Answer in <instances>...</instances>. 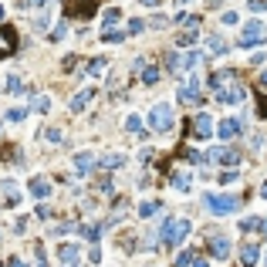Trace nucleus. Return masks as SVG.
<instances>
[{"instance_id":"1","label":"nucleus","mask_w":267,"mask_h":267,"mask_svg":"<svg viewBox=\"0 0 267 267\" xmlns=\"http://www.w3.org/2000/svg\"><path fill=\"white\" fill-rule=\"evenodd\" d=\"M193 230L190 220H166L162 223V230H159V240L166 244V247H176L179 240H186V233Z\"/></svg>"},{"instance_id":"2","label":"nucleus","mask_w":267,"mask_h":267,"mask_svg":"<svg viewBox=\"0 0 267 267\" xmlns=\"http://www.w3.org/2000/svg\"><path fill=\"white\" fill-rule=\"evenodd\" d=\"M237 207H240L237 196H223V193H210V196H207V210H210L213 216H227V213H233Z\"/></svg>"},{"instance_id":"3","label":"nucleus","mask_w":267,"mask_h":267,"mask_svg":"<svg viewBox=\"0 0 267 267\" xmlns=\"http://www.w3.org/2000/svg\"><path fill=\"white\" fill-rule=\"evenodd\" d=\"M149 125H153V132H169L172 129V108L169 105H156L153 112H149Z\"/></svg>"},{"instance_id":"4","label":"nucleus","mask_w":267,"mask_h":267,"mask_svg":"<svg viewBox=\"0 0 267 267\" xmlns=\"http://www.w3.org/2000/svg\"><path fill=\"white\" fill-rule=\"evenodd\" d=\"M264 38H267L264 24L261 20H250L247 27H244V34H240V48H254V44H261Z\"/></svg>"},{"instance_id":"5","label":"nucleus","mask_w":267,"mask_h":267,"mask_svg":"<svg viewBox=\"0 0 267 267\" xmlns=\"http://www.w3.org/2000/svg\"><path fill=\"white\" fill-rule=\"evenodd\" d=\"M213 95H216V102H230V105H240V102H247V92H244L240 85H233V88L216 85V88H213Z\"/></svg>"},{"instance_id":"6","label":"nucleus","mask_w":267,"mask_h":267,"mask_svg":"<svg viewBox=\"0 0 267 267\" xmlns=\"http://www.w3.org/2000/svg\"><path fill=\"white\" fill-rule=\"evenodd\" d=\"M207 159H210V162H220V166H237V162H240V153H237V149H227V146H216V149H210Z\"/></svg>"},{"instance_id":"7","label":"nucleus","mask_w":267,"mask_h":267,"mask_svg":"<svg viewBox=\"0 0 267 267\" xmlns=\"http://www.w3.org/2000/svg\"><path fill=\"white\" fill-rule=\"evenodd\" d=\"M193 129H196V139H210V132H213V115H210V112H200V115H196V122H193Z\"/></svg>"},{"instance_id":"8","label":"nucleus","mask_w":267,"mask_h":267,"mask_svg":"<svg viewBox=\"0 0 267 267\" xmlns=\"http://www.w3.org/2000/svg\"><path fill=\"white\" fill-rule=\"evenodd\" d=\"M27 190H31V196L44 200V196H51V179H48V176H34V179L27 183Z\"/></svg>"},{"instance_id":"9","label":"nucleus","mask_w":267,"mask_h":267,"mask_svg":"<svg viewBox=\"0 0 267 267\" xmlns=\"http://www.w3.org/2000/svg\"><path fill=\"white\" fill-rule=\"evenodd\" d=\"M179 102H186V105H200V88H196V81H186V85L179 88Z\"/></svg>"},{"instance_id":"10","label":"nucleus","mask_w":267,"mask_h":267,"mask_svg":"<svg viewBox=\"0 0 267 267\" xmlns=\"http://www.w3.org/2000/svg\"><path fill=\"white\" fill-rule=\"evenodd\" d=\"M210 254L216 257V261H223V257L230 254V240H227V237H213V240H210Z\"/></svg>"},{"instance_id":"11","label":"nucleus","mask_w":267,"mask_h":267,"mask_svg":"<svg viewBox=\"0 0 267 267\" xmlns=\"http://www.w3.org/2000/svg\"><path fill=\"white\" fill-rule=\"evenodd\" d=\"M92 162H95V153H78L75 156V172H78V176L92 172Z\"/></svg>"},{"instance_id":"12","label":"nucleus","mask_w":267,"mask_h":267,"mask_svg":"<svg viewBox=\"0 0 267 267\" xmlns=\"http://www.w3.org/2000/svg\"><path fill=\"white\" fill-rule=\"evenodd\" d=\"M172 186H176V193H190L193 190V176L190 172H172Z\"/></svg>"},{"instance_id":"13","label":"nucleus","mask_w":267,"mask_h":267,"mask_svg":"<svg viewBox=\"0 0 267 267\" xmlns=\"http://www.w3.org/2000/svg\"><path fill=\"white\" fill-rule=\"evenodd\" d=\"M240 129H244V125H240V118H227V122H220V139H233Z\"/></svg>"},{"instance_id":"14","label":"nucleus","mask_w":267,"mask_h":267,"mask_svg":"<svg viewBox=\"0 0 267 267\" xmlns=\"http://www.w3.org/2000/svg\"><path fill=\"white\" fill-rule=\"evenodd\" d=\"M57 257H61L64 264H75L78 261V244H61V247H57Z\"/></svg>"},{"instance_id":"15","label":"nucleus","mask_w":267,"mask_h":267,"mask_svg":"<svg viewBox=\"0 0 267 267\" xmlns=\"http://www.w3.org/2000/svg\"><path fill=\"white\" fill-rule=\"evenodd\" d=\"M92 95H95V88H85L81 95H75V98H71V108H75V112H81V108H85V105L92 102Z\"/></svg>"},{"instance_id":"16","label":"nucleus","mask_w":267,"mask_h":267,"mask_svg":"<svg viewBox=\"0 0 267 267\" xmlns=\"http://www.w3.org/2000/svg\"><path fill=\"white\" fill-rule=\"evenodd\" d=\"M257 257H261V254H257V247H250V244L240 250V264H244V267H254V264H257Z\"/></svg>"},{"instance_id":"17","label":"nucleus","mask_w":267,"mask_h":267,"mask_svg":"<svg viewBox=\"0 0 267 267\" xmlns=\"http://www.w3.org/2000/svg\"><path fill=\"white\" fill-rule=\"evenodd\" d=\"M122 162H125V156H122V153H108V156H102V166H105V169H118Z\"/></svg>"},{"instance_id":"18","label":"nucleus","mask_w":267,"mask_h":267,"mask_svg":"<svg viewBox=\"0 0 267 267\" xmlns=\"http://www.w3.org/2000/svg\"><path fill=\"white\" fill-rule=\"evenodd\" d=\"M159 81V68L156 64H142V85H156Z\"/></svg>"},{"instance_id":"19","label":"nucleus","mask_w":267,"mask_h":267,"mask_svg":"<svg viewBox=\"0 0 267 267\" xmlns=\"http://www.w3.org/2000/svg\"><path fill=\"white\" fill-rule=\"evenodd\" d=\"M207 51H210V54H223V51H227L223 38H210V41H207Z\"/></svg>"},{"instance_id":"20","label":"nucleus","mask_w":267,"mask_h":267,"mask_svg":"<svg viewBox=\"0 0 267 267\" xmlns=\"http://www.w3.org/2000/svg\"><path fill=\"white\" fill-rule=\"evenodd\" d=\"M102 24H105V27H112V24H118V10H115V7H108V10L102 14Z\"/></svg>"},{"instance_id":"21","label":"nucleus","mask_w":267,"mask_h":267,"mask_svg":"<svg viewBox=\"0 0 267 267\" xmlns=\"http://www.w3.org/2000/svg\"><path fill=\"white\" fill-rule=\"evenodd\" d=\"M125 129H129V132H139V129H142V118H139V115H129V118H125Z\"/></svg>"},{"instance_id":"22","label":"nucleus","mask_w":267,"mask_h":267,"mask_svg":"<svg viewBox=\"0 0 267 267\" xmlns=\"http://www.w3.org/2000/svg\"><path fill=\"white\" fill-rule=\"evenodd\" d=\"M7 92H14V95H20V92H24V85H20V78H17V75L7 78Z\"/></svg>"},{"instance_id":"23","label":"nucleus","mask_w":267,"mask_h":267,"mask_svg":"<svg viewBox=\"0 0 267 267\" xmlns=\"http://www.w3.org/2000/svg\"><path fill=\"white\" fill-rule=\"evenodd\" d=\"M48 108H51V98H48V95L34 98V112H48Z\"/></svg>"},{"instance_id":"24","label":"nucleus","mask_w":267,"mask_h":267,"mask_svg":"<svg viewBox=\"0 0 267 267\" xmlns=\"http://www.w3.org/2000/svg\"><path fill=\"white\" fill-rule=\"evenodd\" d=\"M122 38H125V31H102V41H112V44H118Z\"/></svg>"},{"instance_id":"25","label":"nucleus","mask_w":267,"mask_h":267,"mask_svg":"<svg viewBox=\"0 0 267 267\" xmlns=\"http://www.w3.org/2000/svg\"><path fill=\"white\" fill-rule=\"evenodd\" d=\"M179 24H186V27H200V17H193V14H179Z\"/></svg>"},{"instance_id":"26","label":"nucleus","mask_w":267,"mask_h":267,"mask_svg":"<svg viewBox=\"0 0 267 267\" xmlns=\"http://www.w3.org/2000/svg\"><path fill=\"white\" fill-rule=\"evenodd\" d=\"M142 27H146V20H129V31H125V34H142Z\"/></svg>"},{"instance_id":"27","label":"nucleus","mask_w":267,"mask_h":267,"mask_svg":"<svg viewBox=\"0 0 267 267\" xmlns=\"http://www.w3.org/2000/svg\"><path fill=\"white\" fill-rule=\"evenodd\" d=\"M186 264H193V254H190V250H186V254H179V257H176V267H186Z\"/></svg>"},{"instance_id":"28","label":"nucleus","mask_w":267,"mask_h":267,"mask_svg":"<svg viewBox=\"0 0 267 267\" xmlns=\"http://www.w3.org/2000/svg\"><path fill=\"white\" fill-rule=\"evenodd\" d=\"M156 210H159V207H156V203H142V207H139V213H142V216H153Z\"/></svg>"},{"instance_id":"29","label":"nucleus","mask_w":267,"mask_h":267,"mask_svg":"<svg viewBox=\"0 0 267 267\" xmlns=\"http://www.w3.org/2000/svg\"><path fill=\"white\" fill-rule=\"evenodd\" d=\"M193 41H196V31H183L179 34V44H193Z\"/></svg>"},{"instance_id":"30","label":"nucleus","mask_w":267,"mask_h":267,"mask_svg":"<svg viewBox=\"0 0 267 267\" xmlns=\"http://www.w3.org/2000/svg\"><path fill=\"white\" fill-rule=\"evenodd\" d=\"M24 115H27V108H10V115H7V118H10V122H20Z\"/></svg>"},{"instance_id":"31","label":"nucleus","mask_w":267,"mask_h":267,"mask_svg":"<svg viewBox=\"0 0 267 267\" xmlns=\"http://www.w3.org/2000/svg\"><path fill=\"white\" fill-rule=\"evenodd\" d=\"M257 227H261V223H257V216H247V220L240 223V230H257Z\"/></svg>"},{"instance_id":"32","label":"nucleus","mask_w":267,"mask_h":267,"mask_svg":"<svg viewBox=\"0 0 267 267\" xmlns=\"http://www.w3.org/2000/svg\"><path fill=\"white\" fill-rule=\"evenodd\" d=\"M44 139H48V142H61V129H48Z\"/></svg>"},{"instance_id":"33","label":"nucleus","mask_w":267,"mask_h":267,"mask_svg":"<svg viewBox=\"0 0 267 267\" xmlns=\"http://www.w3.org/2000/svg\"><path fill=\"white\" fill-rule=\"evenodd\" d=\"M250 10H267V0H250Z\"/></svg>"},{"instance_id":"34","label":"nucleus","mask_w":267,"mask_h":267,"mask_svg":"<svg viewBox=\"0 0 267 267\" xmlns=\"http://www.w3.org/2000/svg\"><path fill=\"white\" fill-rule=\"evenodd\" d=\"M88 261H95V264H98V261H102V250L92 247V250H88Z\"/></svg>"},{"instance_id":"35","label":"nucleus","mask_w":267,"mask_h":267,"mask_svg":"<svg viewBox=\"0 0 267 267\" xmlns=\"http://www.w3.org/2000/svg\"><path fill=\"white\" fill-rule=\"evenodd\" d=\"M257 85H261V92H267V71H261V78H257Z\"/></svg>"},{"instance_id":"36","label":"nucleus","mask_w":267,"mask_h":267,"mask_svg":"<svg viewBox=\"0 0 267 267\" xmlns=\"http://www.w3.org/2000/svg\"><path fill=\"white\" fill-rule=\"evenodd\" d=\"M142 7H159V0H139Z\"/></svg>"},{"instance_id":"37","label":"nucleus","mask_w":267,"mask_h":267,"mask_svg":"<svg viewBox=\"0 0 267 267\" xmlns=\"http://www.w3.org/2000/svg\"><path fill=\"white\" fill-rule=\"evenodd\" d=\"M193 267H210V264L207 261H193Z\"/></svg>"},{"instance_id":"38","label":"nucleus","mask_w":267,"mask_h":267,"mask_svg":"<svg viewBox=\"0 0 267 267\" xmlns=\"http://www.w3.org/2000/svg\"><path fill=\"white\" fill-rule=\"evenodd\" d=\"M10 267H27V264H20V261H10Z\"/></svg>"},{"instance_id":"39","label":"nucleus","mask_w":267,"mask_h":267,"mask_svg":"<svg viewBox=\"0 0 267 267\" xmlns=\"http://www.w3.org/2000/svg\"><path fill=\"white\" fill-rule=\"evenodd\" d=\"M261 196H264V200H267V183H264V186H261Z\"/></svg>"},{"instance_id":"40","label":"nucleus","mask_w":267,"mask_h":267,"mask_svg":"<svg viewBox=\"0 0 267 267\" xmlns=\"http://www.w3.org/2000/svg\"><path fill=\"white\" fill-rule=\"evenodd\" d=\"M261 230H264V233H267V220H264V223H261Z\"/></svg>"},{"instance_id":"41","label":"nucleus","mask_w":267,"mask_h":267,"mask_svg":"<svg viewBox=\"0 0 267 267\" xmlns=\"http://www.w3.org/2000/svg\"><path fill=\"white\" fill-rule=\"evenodd\" d=\"M0 20H3V3H0Z\"/></svg>"},{"instance_id":"42","label":"nucleus","mask_w":267,"mask_h":267,"mask_svg":"<svg viewBox=\"0 0 267 267\" xmlns=\"http://www.w3.org/2000/svg\"><path fill=\"white\" fill-rule=\"evenodd\" d=\"M179 3H190V0H179Z\"/></svg>"},{"instance_id":"43","label":"nucleus","mask_w":267,"mask_h":267,"mask_svg":"<svg viewBox=\"0 0 267 267\" xmlns=\"http://www.w3.org/2000/svg\"><path fill=\"white\" fill-rule=\"evenodd\" d=\"M210 3H220V0H210Z\"/></svg>"},{"instance_id":"44","label":"nucleus","mask_w":267,"mask_h":267,"mask_svg":"<svg viewBox=\"0 0 267 267\" xmlns=\"http://www.w3.org/2000/svg\"><path fill=\"white\" fill-rule=\"evenodd\" d=\"M264 267H267V261H264Z\"/></svg>"}]
</instances>
